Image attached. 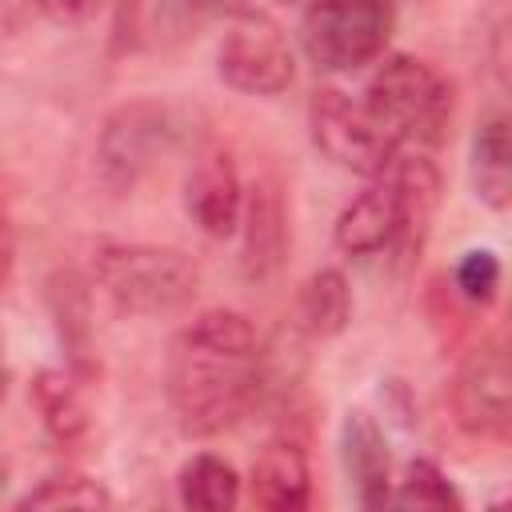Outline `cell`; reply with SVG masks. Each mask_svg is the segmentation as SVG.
Wrapping results in <instances>:
<instances>
[{"instance_id": "6da1fadb", "label": "cell", "mask_w": 512, "mask_h": 512, "mask_svg": "<svg viewBox=\"0 0 512 512\" xmlns=\"http://www.w3.org/2000/svg\"><path fill=\"white\" fill-rule=\"evenodd\" d=\"M164 396L184 436H220L264 396V352L248 316L208 308L184 324L164 356Z\"/></svg>"}, {"instance_id": "7a4b0ae2", "label": "cell", "mask_w": 512, "mask_h": 512, "mask_svg": "<svg viewBox=\"0 0 512 512\" xmlns=\"http://www.w3.org/2000/svg\"><path fill=\"white\" fill-rule=\"evenodd\" d=\"M364 108L396 148H436L448 136L456 96L444 72L420 56L400 52L372 72Z\"/></svg>"}, {"instance_id": "3957f363", "label": "cell", "mask_w": 512, "mask_h": 512, "mask_svg": "<svg viewBox=\"0 0 512 512\" xmlns=\"http://www.w3.org/2000/svg\"><path fill=\"white\" fill-rule=\"evenodd\" d=\"M92 276L116 308L136 316L180 312L200 292V268L188 252L168 244H124L104 240L92 252Z\"/></svg>"}, {"instance_id": "277c9868", "label": "cell", "mask_w": 512, "mask_h": 512, "mask_svg": "<svg viewBox=\"0 0 512 512\" xmlns=\"http://www.w3.org/2000/svg\"><path fill=\"white\" fill-rule=\"evenodd\" d=\"M392 0H316L300 20V48L320 72L376 64L392 40Z\"/></svg>"}, {"instance_id": "5b68a950", "label": "cell", "mask_w": 512, "mask_h": 512, "mask_svg": "<svg viewBox=\"0 0 512 512\" xmlns=\"http://www.w3.org/2000/svg\"><path fill=\"white\" fill-rule=\"evenodd\" d=\"M180 144V116L160 100H128L112 108L96 136V164L112 188H132Z\"/></svg>"}, {"instance_id": "8992f818", "label": "cell", "mask_w": 512, "mask_h": 512, "mask_svg": "<svg viewBox=\"0 0 512 512\" xmlns=\"http://www.w3.org/2000/svg\"><path fill=\"white\" fill-rule=\"evenodd\" d=\"M308 128L312 144L344 172H356L364 180L384 176L400 148L384 136V128L368 116L364 100H352L340 88H316L308 100Z\"/></svg>"}, {"instance_id": "52a82bcc", "label": "cell", "mask_w": 512, "mask_h": 512, "mask_svg": "<svg viewBox=\"0 0 512 512\" xmlns=\"http://www.w3.org/2000/svg\"><path fill=\"white\" fill-rule=\"evenodd\" d=\"M216 72L228 88L244 96H280L296 76V56L284 40V32L260 16L244 12L228 20L220 48H216Z\"/></svg>"}, {"instance_id": "ba28073f", "label": "cell", "mask_w": 512, "mask_h": 512, "mask_svg": "<svg viewBox=\"0 0 512 512\" xmlns=\"http://www.w3.org/2000/svg\"><path fill=\"white\" fill-rule=\"evenodd\" d=\"M448 404L456 424L476 436V440H504L512 424V368L508 352L500 340H488L472 348L452 384H448Z\"/></svg>"}, {"instance_id": "9c48e42d", "label": "cell", "mask_w": 512, "mask_h": 512, "mask_svg": "<svg viewBox=\"0 0 512 512\" xmlns=\"http://www.w3.org/2000/svg\"><path fill=\"white\" fill-rule=\"evenodd\" d=\"M240 272L252 284H268L288 256V204L276 176H256L240 204Z\"/></svg>"}, {"instance_id": "30bf717a", "label": "cell", "mask_w": 512, "mask_h": 512, "mask_svg": "<svg viewBox=\"0 0 512 512\" xmlns=\"http://www.w3.org/2000/svg\"><path fill=\"white\" fill-rule=\"evenodd\" d=\"M240 204H244V184L232 148L224 144L200 148L184 176V212L192 216V224L204 236L224 240L240 224Z\"/></svg>"}, {"instance_id": "8fae6325", "label": "cell", "mask_w": 512, "mask_h": 512, "mask_svg": "<svg viewBox=\"0 0 512 512\" xmlns=\"http://www.w3.org/2000/svg\"><path fill=\"white\" fill-rule=\"evenodd\" d=\"M388 176L396 184V240L388 252L396 256V264H412L432 236V220L440 208V172L424 156H396Z\"/></svg>"}, {"instance_id": "7c38bea8", "label": "cell", "mask_w": 512, "mask_h": 512, "mask_svg": "<svg viewBox=\"0 0 512 512\" xmlns=\"http://www.w3.org/2000/svg\"><path fill=\"white\" fill-rule=\"evenodd\" d=\"M340 460L360 508H388L392 496V452L372 412L352 408L340 424Z\"/></svg>"}, {"instance_id": "4fadbf2b", "label": "cell", "mask_w": 512, "mask_h": 512, "mask_svg": "<svg viewBox=\"0 0 512 512\" xmlns=\"http://www.w3.org/2000/svg\"><path fill=\"white\" fill-rule=\"evenodd\" d=\"M332 240L344 256H380L396 240V184L392 176H372L336 216Z\"/></svg>"}, {"instance_id": "5bb4252c", "label": "cell", "mask_w": 512, "mask_h": 512, "mask_svg": "<svg viewBox=\"0 0 512 512\" xmlns=\"http://www.w3.org/2000/svg\"><path fill=\"white\" fill-rule=\"evenodd\" d=\"M248 492H252V504H260L268 512H300V508H308L312 472H308L304 448L292 436L268 440L260 448V456L252 460Z\"/></svg>"}, {"instance_id": "9a60e30c", "label": "cell", "mask_w": 512, "mask_h": 512, "mask_svg": "<svg viewBox=\"0 0 512 512\" xmlns=\"http://www.w3.org/2000/svg\"><path fill=\"white\" fill-rule=\"evenodd\" d=\"M468 176H472L476 200H484L488 208L504 212L512 204V140H508V116L504 112H492L476 124Z\"/></svg>"}, {"instance_id": "2e32d148", "label": "cell", "mask_w": 512, "mask_h": 512, "mask_svg": "<svg viewBox=\"0 0 512 512\" xmlns=\"http://www.w3.org/2000/svg\"><path fill=\"white\" fill-rule=\"evenodd\" d=\"M44 428L52 440L60 444H72L88 432V408H84V396L76 388V380L64 372V368H44L32 376V388H28Z\"/></svg>"}, {"instance_id": "e0dca14e", "label": "cell", "mask_w": 512, "mask_h": 512, "mask_svg": "<svg viewBox=\"0 0 512 512\" xmlns=\"http://www.w3.org/2000/svg\"><path fill=\"white\" fill-rule=\"evenodd\" d=\"M352 320V288L340 268H320L300 288V324L316 340H332Z\"/></svg>"}, {"instance_id": "ac0fdd59", "label": "cell", "mask_w": 512, "mask_h": 512, "mask_svg": "<svg viewBox=\"0 0 512 512\" xmlns=\"http://www.w3.org/2000/svg\"><path fill=\"white\" fill-rule=\"evenodd\" d=\"M176 488H180V504L192 512H228L240 504V472L216 452L192 456L180 468Z\"/></svg>"}, {"instance_id": "d6986e66", "label": "cell", "mask_w": 512, "mask_h": 512, "mask_svg": "<svg viewBox=\"0 0 512 512\" xmlns=\"http://www.w3.org/2000/svg\"><path fill=\"white\" fill-rule=\"evenodd\" d=\"M44 288H48V308H52L60 340L68 344L72 360L84 364L88 336H92V324H88V280L76 268H56Z\"/></svg>"}, {"instance_id": "ffe728a7", "label": "cell", "mask_w": 512, "mask_h": 512, "mask_svg": "<svg viewBox=\"0 0 512 512\" xmlns=\"http://www.w3.org/2000/svg\"><path fill=\"white\" fill-rule=\"evenodd\" d=\"M388 504L396 508H424V512H460L464 500L452 488V480L440 472V464L432 460H408L404 476L396 480Z\"/></svg>"}, {"instance_id": "44dd1931", "label": "cell", "mask_w": 512, "mask_h": 512, "mask_svg": "<svg viewBox=\"0 0 512 512\" xmlns=\"http://www.w3.org/2000/svg\"><path fill=\"white\" fill-rule=\"evenodd\" d=\"M108 504H112L108 488L80 472H56L16 500V508L24 512L28 508H108Z\"/></svg>"}, {"instance_id": "7402d4cb", "label": "cell", "mask_w": 512, "mask_h": 512, "mask_svg": "<svg viewBox=\"0 0 512 512\" xmlns=\"http://www.w3.org/2000/svg\"><path fill=\"white\" fill-rule=\"evenodd\" d=\"M252 12V0H160L156 24L172 36H188L208 20H236Z\"/></svg>"}, {"instance_id": "603a6c76", "label": "cell", "mask_w": 512, "mask_h": 512, "mask_svg": "<svg viewBox=\"0 0 512 512\" xmlns=\"http://www.w3.org/2000/svg\"><path fill=\"white\" fill-rule=\"evenodd\" d=\"M500 260L492 248H468L456 268H452V280H456V292L468 300V304H492L496 292H500Z\"/></svg>"}, {"instance_id": "cb8c5ba5", "label": "cell", "mask_w": 512, "mask_h": 512, "mask_svg": "<svg viewBox=\"0 0 512 512\" xmlns=\"http://www.w3.org/2000/svg\"><path fill=\"white\" fill-rule=\"evenodd\" d=\"M40 12L52 20V24H84L92 20L108 0H36Z\"/></svg>"}, {"instance_id": "d4e9b609", "label": "cell", "mask_w": 512, "mask_h": 512, "mask_svg": "<svg viewBox=\"0 0 512 512\" xmlns=\"http://www.w3.org/2000/svg\"><path fill=\"white\" fill-rule=\"evenodd\" d=\"M12 260H16V232H12V216L0 204V284L12 276Z\"/></svg>"}, {"instance_id": "484cf974", "label": "cell", "mask_w": 512, "mask_h": 512, "mask_svg": "<svg viewBox=\"0 0 512 512\" xmlns=\"http://www.w3.org/2000/svg\"><path fill=\"white\" fill-rule=\"evenodd\" d=\"M8 396V364H4V344H0V404Z\"/></svg>"}, {"instance_id": "4316f807", "label": "cell", "mask_w": 512, "mask_h": 512, "mask_svg": "<svg viewBox=\"0 0 512 512\" xmlns=\"http://www.w3.org/2000/svg\"><path fill=\"white\" fill-rule=\"evenodd\" d=\"M276 4H300V8H308V4H316V0H276Z\"/></svg>"}]
</instances>
